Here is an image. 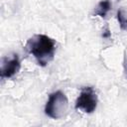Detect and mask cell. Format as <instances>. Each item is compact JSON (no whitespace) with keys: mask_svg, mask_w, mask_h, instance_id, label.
Segmentation results:
<instances>
[{"mask_svg":"<svg viewBox=\"0 0 127 127\" xmlns=\"http://www.w3.org/2000/svg\"><path fill=\"white\" fill-rule=\"evenodd\" d=\"M25 48L36 59L39 65L46 66L54 60L56 42L47 35L37 34L28 39Z\"/></svg>","mask_w":127,"mask_h":127,"instance_id":"1","label":"cell"},{"mask_svg":"<svg viewBox=\"0 0 127 127\" xmlns=\"http://www.w3.org/2000/svg\"><path fill=\"white\" fill-rule=\"evenodd\" d=\"M68 100L66 95L61 90L50 94L49 99L45 105V114L53 119L62 118L67 111Z\"/></svg>","mask_w":127,"mask_h":127,"instance_id":"2","label":"cell"},{"mask_svg":"<svg viewBox=\"0 0 127 127\" xmlns=\"http://www.w3.org/2000/svg\"><path fill=\"white\" fill-rule=\"evenodd\" d=\"M97 94L92 86H85L81 88V91L75 101V109L84 113H92L97 107Z\"/></svg>","mask_w":127,"mask_h":127,"instance_id":"3","label":"cell"},{"mask_svg":"<svg viewBox=\"0 0 127 127\" xmlns=\"http://www.w3.org/2000/svg\"><path fill=\"white\" fill-rule=\"evenodd\" d=\"M21 68V63L17 54H14L10 57H6L2 59L1 64V77L2 78H10L14 76Z\"/></svg>","mask_w":127,"mask_h":127,"instance_id":"4","label":"cell"},{"mask_svg":"<svg viewBox=\"0 0 127 127\" xmlns=\"http://www.w3.org/2000/svg\"><path fill=\"white\" fill-rule=\"evenodd\" d=\"M110 9H111V2L109 0H101L97 4L94 10V15L99 16L101 18H105L107 13L110 11Z\"/></svg>","mask_w":127,"mask_h":127,"instance_id":"5","label":"cell"},{"mask_svg":"<svg viewBox=\"0 0 127 127\" xmlns=\"http://www.w3.org/2000/svg\"><path fill=\"white\" fill-rule=\"evenodd\" d=\"M117 20L121 30L127 31V8L122 7L117 11Z\"/></svg>","mask_w":127,"mask_h":127,"instance_id":"6","label":"cell"}]
</instances>
